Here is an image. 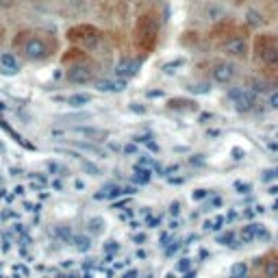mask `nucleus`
Listing matches in <instances>:
<instances>
[{
  "instance_id": "f257e3e1",
  "label": "nucleus",
  "mask_w": 278,
  "mask_h": 278,
  "mask_svg": "<svg viewBox=\"0 0 278 278\" xmlns=\"http://www.w3.org/2000/svg\"><path fill=\"white\" fill-rule=\"evenodd\" d=\"M11 48H13V52L18 57H22L24 61L44 63L57 54V50H59V42H57L54 35H50V33H46V31L26 29V31L15 33Z\"/></svg>"
},
{
  "instance_id": "f03ea898",
  "label": "nucleus",
  "mask_w": 278,
  "mask_h": 278,
  "mask_svg": "<svg viewBox=\"0 0 278 278\" xmlns=\"http://www.w3.org/2000/svg\"><path fill=\"white\" fill-rule=\"evenodd\" d=\"M252 59L255 65L265 76L278 72V37L272 33H261L252 46Z\"/></svg>"
},
{
  "instance_id": "7ed1b4c3",
  "label": "nucleus",
  "mask_w": 278,
  "mask_h": 278,
  "mask_svg": "<svg viewBox=\"0 0 278 278\" xmlns=\"http://www.w3.org/2000/svg\"><path fill=\"white\" fill-rule=\"evenodd\" d=\"M72 54H65L63 61L70 63L68 70H65V76H68L70 83L74 85H85V83H92L96 78V65L87 59L85 50L80 48H72L70 50Z\"/></svg>"
},
{
  "instance_id": "20e7f679",
  "label": "nucleus",
  "mask_w": 278,
  "mask_h": 278,
  "mask_svg": "<svg viewBox=\"0 0 278 278\" xmlns=\"http://www.w3.org/2000/svg\"><path fill=\"white\" fill-rule=\"evenodd\" d=\"M68 39L80 50H96L102 44V33L89 26V24H78V26L68 31Z\"/></svg>"
},
{
  "instance_id": "39448f33",
  "label": "nucleus",
  "mask_w": 278,
  "mask_h": 278,
  "mask_svg": "<svg viewBox=\"0 0 278 278\" xmlns=\"http://www.w3.org/2000/svg\"><path fill=\"white\" fill-rule=\"evenodd\" d=\"M159 37V22L152 13H146L137 20V29H135V42L137 46H142L144 50H152Z\"/></svg>"
},
{
  "instance_id": "423d86ee",
  "label": "nucleus",
  "mask_w": 278,
  "mask_h": 278,
  "mask_svg": "<svg viewBox=\"0 0 278 278\" xmlns=\"http://www.w3.org/2000/svg\"><path fill=\"white\" fill-rule=\"evenodd\" d=\"M228 100L235 104L239 113H250L257 109V94L250 87H233L228 89Z\"/></svg>"
},
{
  "instance_id": "0eeeda50",
  "label": "nucleus",
  "mask_w": 278,
  "mask_h": 278,
  "mask_svg": "<svg viewBox=\"0 0 278 278\" xmlns=\"http://www.w3.org/2000/svg\"><path fill=\"white\" fill-rule=\"evenodd\" d=\"M222 52L226 57H233V59H246L250 54V46L248 39L243 35H231L222 42Z\"/></svg>"
},
{
  "instance_id": "6e6552de",
  "label": "nucleus",
  "mask_w": 278,
  "mask_h": 278,
  "mask_svg": "<svg viewBox=\"0 0 278 278\" xmlns=\"http://www.w3.org/2000/svg\"><path fill=\"white\" fill-rule=\"evenodd\" d=\"M237 76V65L233 61H217L211 68V78L215 80L217 85H231Z\"/></svg>"
},
{
  "instance_id": "1a4fd4ad",
  "label": "nucleus",
  "mask_w": 278,
  "mask_h": 278,
  "mask_svg": "<svg viewBox=\"0 0 278 278\" xmlns=\"http://www.w3.org/2000/svg\"><path fill=\"white\" fill-rule=\"evenodd\" d=\"M139 72H142V61H137L133 59V57H122V59L118 61L116 65V74L120 78H135Z\"/></svg>"
},
{
  "instance_id": "9d476101",
  "label": "nucleus",
  "mask_w": 278,
  "mask_h": 278,
  "mask_svg": "<svg viewBox=\"0 0 278 278\" xmlns=\"http://www.w3.org/2000/svg\"><path fill=\"white\" fill-rule=\"evenodd\" d=\"M96 87L100 89V92H107V94H120V92H124L126 89V78H102V80H98Z\"/></svg>"
},
{
  "instance_id": "9b49d317",
  "label": "nucleus",
  "mask_w": 278,
  "mask_h": 278,
  "mask_svg": "<svg viewBox=\"0 0 278 278\" xmlns=\"http://www.w3.org/2000/svg\"><path fill=\"white\" fill-rule=\"evenodd\" d=\"M263 261V276L265 278H278V255H267L261 259Z\"/></svg>"
},
{
  "instance_id": "f8f14e48",
  "label": "nucleus",
  "mask_w": 278,
  "mask_h": 278,
  "mask_svg": "<svg viewBox=\"0 0 278 278\" xmlns=\"http://www.w3.org/2000/svg\"><path fill=\"white\" fill-rule=\"evenodd\" d=\"M261 226H263V224H248V226H243L241 233H239V243H250V241H255L257 237H259Z\"/></svg>"
},
{
  "instance_id": "ddd939ff",
  "label": "nucleus",
  "mask_w": 278,
  "mask_h": 278,
  "mask_svg": "<svg viewBox=\"0 0 278 278\" xmlns=\"http://www.w3.org/2000/svg\"><path fill=\"white\" fill-rule=\"evenodd\" d=\"M133 181L137 185H148L152 181V172L150 168H144V165H135V176H133Z\"/></svg>"
},
{
  "instance_id": "4468645a",
  "label": "nucleus",
  "mask_w": 278,
  "mask_h": 278,
  "mask_svg": "<svg viewBox=\"0 0 278 278\" xmlns=\"http://www.w3.org/2000/svg\"><path fill=\"white\" fill-rule=\"evenodd\" d=\"M170 109H185V111H198V102L193 100H183V98H176V100L168 102Z\"/></svg>"
},
{
  "instance_id": "2eb2a0df",
  "label": "nucleus",
  "mask_w": 278,
  "mask_h": 278,
  "mask_svg": "<svg viewBox=\"0 0 278 278\" xmlns=\"http://www.w3.org/2000/svg\"><path fill=\"white\" fill-rule=\"evenodd\" d=\"M217 243L222 246H228V248H237V235L233 231H226L222 235H217Z\"/></svg>"
},
{
  "instance_id": "dca6fc26",
  "label": "nucleus",
  "mask_w": 278,
  "mask_h": 278,
  "mask_svg": "<svg viewBox=\"0 0 278 278\" xmlns=\"http://www.w3.org/2000/svg\"><path fill=\"white\" fill-rule=\"evenodd\" d=\"M226 224V217L224 215H215L213 219H207L204 222V231H219Z\"/></svg>"
},
{
  "instance_id": "f3484780",
  "label": "nucleus",
  "mask_w": 278,
  "mask_h": 278,
  "mask_svg": "<svg viewBox=\"0 0 278 278\" xmlns=\"http://www.w3.org/2000/svg\"><path fill=\"white\" fill-rule=\"evenodd\" d=\"M246 24H248L250 29H257V26H261V24H263V18H261L259 11H248V13H246Z\"/></svg>"
},
{
  "instance_id": "a211bd4d",
  "label": "nucleus",
  "mask_w": 278,
  "mask_h": 278,
  "mask_svg": "<svg viewBox=\"0 0 278 278\" xmlns=\"http://www.w3.org/2000/svg\"><path fill=\"white\" fill-rule=\"evenodd\" d=\"M89 100H92V96H89V94H76V96L68 98V102L72 104V107H83V104H87Z\"/></svg>"
},
{
  "instance_id": "6ab92c4d",
  "label": "nucleus",
  "mask_w": 278,
  "mask_h": 278,
  "mask_svg": "<svg viewBox=\"0 0 278 278\" xmlns=\"http://www.w3.org/2000/svg\"><path fill=\"white\" fill-rule=\"evenodd\" d=\"M187 61L183 59V57H178V59H174V61H168V63H163V72H165V74H172V72H174L176 68H183Z\"/></svg>"
},
{
  "instance_id": "aec40b11",
  "label": "nucleus",
  "mask_w": 278,
  "mask_h": 278,
  "mask_svg": "<svg viewBox=\"0 0 278 278\" xmlns=\"http://www.w3.org/2000/svg\"><path fill=\"white\" fill-rule=\"evenodd\" d=\"M246 274H248V265L246 263H235L231 267V276H235V278H246Z\"/></svg>"
},
{
  "instance_id": "412c9836",
  "label": "nucleus",
  "mask_w": 278,
  "mask_h": 278,
  "mask_svg": "<svg viewBox=\"0 0 278 278\" xmlns=\"http://www.w3.org/2000/svg\"><path fill=\"white\" fill-rule=\"evenodd\" d=\"M207 15H209V20H219V18H224V11H222V7H217V5H209Z\"/></svg>"
},
{
  "instance_id": "4be33fe9",
  "label": "nucleus",
  "mask_w": 278,
  "mask_h": 278,
  "mask_svg": "<svg viewBox=\"0 0 278 278\" xmlns=\"http://www.w3.org/2000/svg\"><path fill=\"white\" fill-rule=\"evenodd\" d=\"M135 142H137V144H144V146H148V148H150L152 152H159V146H157V144H154V142H150V137H148V135L135 137Z\"/></svg>"
},
{
  "instance_id": "5701e85b",
  "label": "nucleus",
  "mask_w": 278,
  "mask_h": 278,
  "mask_svg": "<svg viewBox=\"0 0 278 278\" xmlns=\"http://www.w3.org/2000/svg\"><path fill=\"white\" fill-rule=\"evenodd\" d=\"M274 178H278V168H272V170H267L263 172V181L269 183V181H274Z\"/></svg>"
},
{
  "instance_id": "b1692460",
  "label": "nucleus",
  "mask_w": 278,
  "mask_h": 278,
  "mask_svg": "<svg viewBox=\"0 0 278 278\" xmlns=\"http://www.w3.org/2000/svg\"><path fill=\"white\" fill-rule=\"evenodd\" d=\"M189 92H196V94H207V92H211V87H209L207 83H200V85L189 87Z\"/></svg>"
},
{
  "instance_id": "393cba45",
  "label": "nucleus",
  "mask_w": 278,
  "mask_h": 278,
  "mask_svg": "<svg viewBox=\"0 0 278 278\" xmlns=\"http://www.w3.org/2000/svg\"><path fill=\"white\" fill-rule=\"evenodd\" d=\"M235 187L239 189V193H248V191L252 189V185H250V183H241V181H237Z\"/></svg>"
},
{
  "instance_id": "a878e982",
  "label": "nucleus",
  "mask_w": 278,
  "mask_h": 278,
  "mask_svg": "<svg viewBox=\"0 0 278 278\" xmlns=\"http://www.w3.org/2000/svg\"><path fill=\"white\" fill-rule=\"evenodd\" d=\"M267 104H269V109H278V92L269 94V98H267Z\"/></svg>"
},
{
  "instance_id": "bb28decb",
  "label": "nucleus",
  "mask_w": 278,
  "mask_h": 278,
  "mask_svg": "<svg viewBox=\"0 0 278 278\" xmlns=\"http://www.w3.org/2000/svg\"><path fill=\"white\" fill-rule=\"evenodd\" d=\"M189 265H191L189 259H181V261H178V265H176V269H178V272H185V269H189Z\"/></svg>"
},
{
  "instance_id": "cd10ccee",
  "label": "nucleus",
  "mask_w": 278,
  "mask_h": 278,
  "mask_svg": "<svg viewBox=\"0 0 278 278\" xmlns=\"http://www.w3.org/2000/svg\"><path fill=\"white\" fill-rule=\"evenodd\" d=\"M207 196H209L207 189H196L193 191V200H202V198H207Z\"/></svg>"
},
{
  "instance_id": "c85d7f7f",
  "label": "nucleus",
  "mask_w": 278,
  "mask_h": 278,
  "mask_svg": "<svg viewBox=\"0 0 278 278\" xmlns=\"http://www.w3.org/2000/svg\"><path fill=\"white\" fill-rule=\"evenodd\" d=\"M148 98H163V89H150Z\"/></svg>"
},
{
  "instance_id": "c756f323",
  "label": "nucleus",
  "mask_w": 278,
  "mask_h": 278,
  "mask_svg": "<svg viewBox=\"0 0 278 278\" xmlns=\"http://www.w3.org/2000/svg\"><path fill=\"white\" fill-rule=\"evenodd\" d=\"M130 111H135V113H146V107H142V104L133 102V104H130Z\"/></svg>"
},
{
  "instance_id": "7c9ffc66",
  "label": "nucleus",
  "mask_w": 278,
  "mask_h": 278,
  "mask_svg": "<svg viewBox=\"0 0 278 278\" xmlns=\"http://www.w3.org/2000/svg\"><path fill=\"white\" fill-rule=\"evenodd\" d=\"M233 157L235 159H243V157H246V152H243L241 148H233Z\"/></svg>"
},
{
  "instance_id": "2f4dec72",
  "label": "nucleus",
  "mask_w": 278,
  "mask_h": 278,
  "mask_svg": "<svg viewBox=\"0 0 278 278\" xmlns=\"http://www.w3.org/2000/svg\"><path fill=\"white\" fill-rule=\"evenodd\" d=\"M104 250H107V252H116V250H118V243H116V241H107Z\"/></svg>"
},
{
  "instance_id": "473e14b6",
  "label": "nucleus",
  "mask_w": 278,
  "mask_h": 278,
  "mask_svg": "<svg viewBox=\"0 0 278 278\" xmlns=\"http://www.w3.org/2000/svg\"><path fill=\"white\" fill-rule=\"evenodd\" d=\"M170 211H172V215H178V211H181V204L174 202V204H172V207H170Z\"/></svg>"
},
{
  "instance_id": "72a5a7b5",
  "label": "nucleus",
  "mask_w": 278,
  "mask_h": 278,
  "mask_svg": "<svg viewBox=\"0 0 278 278\" xmlns=\"http://www.w3.org/2000/svg\"><path fill=\"white\" fill-rule=\"evenodd\" d=\"M200 120H202V122H207V120H211V113H202V116H200Z\"/></svg>"
},
{
  "instance_id": "f704fd0d",
  "label": "nucleus",
  "mask_w": 278,
  "mask_h": 278,
  "mask_svg": "<svg viewBox=\"0 0 278 278\" xmlns=\"http://www.w3.org/2000/svg\"><path fill=\"white\" fill-rule=\"evenodd\" d=\"M135 241L139 243V241H146V235H135Z\"/></svg>"
},
{
  "instance_id": "c9c22d12",
  "label": "nucleus",
  "mask_w": 278,
  "mask_h": 278,
  "mask_svg": "<svg viewBox=\"0 0 278 278\" xmlns=\"http://www.w3.org/2000/svg\"><path fill=\"white\" fill-rule=\"evenodd\" d=\"M193 276H196V272H189V274H187L185 278H193Z\"/></svg>"
},
{
  "instance_id": "e433bc0d",
  "label": "nucleus",
  "mask_w": 278,
  "mask_h": 278,
  "mask_svg": "<svg viewBox=\"0 0 278 278\" xmlns=\"http://www.w3.org/2000/svg\"><path fill=\"white\" fill-rule=\"evenodd\" d=\"M228 278H235V276H228Z\"/></svg>"
}]
</instances>
